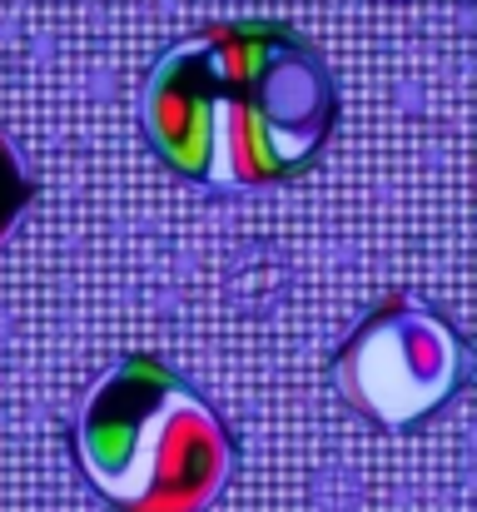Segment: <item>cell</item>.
<instances>
[{"instance_id": "cell-1", "label": "cell", "mask_w": 477, "mask_h": 512, "mask_svg": "<svg viewBox=\"0 0 477 512\" xmlns=\"http://www.w3.org/2000/svg\"><path fill=\"white\" fill-rule=\"evenodd\" d=\"M140 115L174 174L214 189H264L323 155L338 90L294 25L219 20L159 55Z\"/></svg>"}, {"instance_id": "cell-2", "label": "cell", "mask_w": 477, "mask_h": 512, "mask_svg": "<svg viewBox=\"0 0 477 512\" xmlns=\"http://www.w3.org/2000/svg\"><path fill=\"white\" fill-rule=\"evenodd\" d=\"M75 458L120 512H204L234 463L219 413L155 353H125L75 418Z\"/></svg>"}, {"instance_id": "cell-3", "label": "cell", "mask_w": 477, "mask_h": 512, "mask_svg": "<svg viewBox=\"0 0 477 512\" xmlns=\"http://www.w3.org/2000/svg\"><path fill=\"white\" fill-rule=\"evenodd\" d=\"M338 393L378 428H413L463 383V343L418 294H388L333 353Z\"/></svg>"}, {"instance_id": "cell-4", "label": "cell", "mask_w": 477, "mask_h": 512, "mask_svg": "<svg viewBox=\"0 0 477 512\" xmlns=\"http://www.w3.org/2000/svg\"><path fill=\"white\" fill-rule=\"evenodd\" d=\"M30 199H35V184H30V174H25V165H20L15 145L0 135V239L15 229V219L25 214Z\"/></svg>"}]
</instances>
